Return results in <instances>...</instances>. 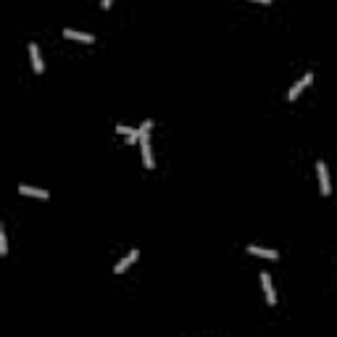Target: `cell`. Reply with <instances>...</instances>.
<instances>
[{
	"label": "cell",
	"instance_id": "6da1fadb",
	"mask_svg": "<svg viewBox=\"0 0 337 337\" xmlns=\"http://www.w3.org/2000/svg\"><path fill=\"white\" fill-rule=\"evenodd\" d=\"M316 174H319V187H321V195H329V174H327V164L324 161H316Z\"/></svg>",
	"mask_w": 337,
	"mask_h": 337
},
{
	"label": "cell",
	"instance_id": "52a82bcc",
	"mask_svg": "<svg viewBox=\"0 0 337 337\" xmlns=\"http://www.w3.org/2000/svg\"><path fill=\"white\" fill-rule=\"evenodd\" d=\"M19 192L21 195H29V198H42V200H48V190H40V187H29V185H19Z\"/></svg>",
	"mask_w": 337,
	"mask_h": 337
},
{
	"label": "cell",
	"instance_id": "3957f363",
	"mask_svg": "<svg viewBox=\"0 0 337 337\" xmlns=\"http://www.w3.org/2000/svg\"><path fill=\"white\" fill-rule=\"evenodd\" d=\"M261 284H263V293H266V303L269 306H274L277 303V293H274V284H271V277L266 271H261Z\"/></svg>",
	"mask_w": 337,
	"mask_h": 337
},
{
	"label": "cell",
	"instance_id": "30bf717a",
	"mask_svg": "<svg viewBox=\"0 0 337 337\" xmlns=\"http://www.w3.org/2000/svg\"><path fill=\"white\" fill-rule=\"evenodd\" d=\"M150 127H153V121L148 119V121H142L140 124V129H137V142H140V137H145V134H150Z\"/></svg>",
	"mask_w": 337,
	"mask_h": 337
},
{
	"label": "cell",
	"instance_id": "7c38bea8",
	"mask_svg": "<svg viewBox=\"0 0 337 337\" xmlns=\"http://www.w3.org/2000/svg\"><path fill=\"white\" fill-rule=\"evenodd\" d=\"M116 132H119V134H132L134 129H132V127H124V124H119V127H116Z\"/></svg>",
	"mask_w": 337,
	"mask_h": 337
},
{
	"label": "cell",
	"instance_id": "9c48e42d",
	"mask_svg": "<svg viewBox=\"0 0 337 337\" xmlns=\"http://www.w3.org/2000/svg\"><path fill=\"white\" fill-rule=\"evenodd\" d=\"M63 37H69V40H79V42H84V45L95 42L93 35H87V32H74V29H63Z\"/></svg>",
	"mask_w": 337,
	"mask_h": 337
},
{
	"label": "cell",
	"instance_id": "5b68a950",
	"mask_svg": "<svg viewBox=\"0 0 337 337\" xmlns=\"http://www.w3.org/2000/svg\"><path fill=\"white\" fill-rule=\"evenodd\" d=\"M29 58H32V66H35V71H37V74H42L45 63H42V56H40V48H37L35 42L29 45Z\"/></svg>",
	"mask_w": 337,
	"mask_h": 337
},
{
	"label": "cell",
	"instance_id": "8fae6325",
	"mask_svg": "<svg viewBox=\"0 0 337 337\" xmlns=\"http://www.w3.org/2000/svg\"><path fill=\"white\" fill-rule=\"evenodd\" d=\"M0 256H8V237L3 229H0Z\"/></svg>",
	"mask_w": 337,
	"mask_h": 337
},
{
	"label": "cell",
	"instance_id": "7a4b0ae2",
	"mask_svg": "<svg viewBox=\"0 0 337 337\" xmlns=\"http://www.w3.org/2000/svg\"><path fill=\"white\" fill-rule=\"evenodd\" d=\"M148 137H150V134L140 137V148H142V164H145V168H153V166H155V161H153V150H150V142H148Z\"/></svg>",
	"mask_w": 337,
	"mask_h": 337
},
{
	"label": "cell",
	"instance_id": "5bb4252c",
	"mask_svg": "<svg viewBox=\"0 0 337 337\" xmlns=\"http://www.w3.org/2000/svg\"><path fill=\"white\" fill-rule=\"evenodd\" d=\"M256 3H271V0H256Z\"/></svg>",
	"mask_w": 337,
	"mask_h": 337
},
{
	"label": "cell",
	"instance_id": "4fadbf2b",
	"mask_svg": "<svg viewBox=\"0 0 337 337\" xmlns=\"http://www.w3.org/2000/svg\"><path fill=\"white\" fill-rule=\"evenodd\" d=\"M100 5H103V8L108 11V8H111V0H100Z\"/></svg>",
	"mask_w": 337,
	"mask_h": 337
},
{
	"label": "cell",
	"instance_id": "8992f818",
	"mask_svg": "<svg viewBox=\"0 0 337 337\" xmlns=\"http://www.w3.org/2000/svg\"><path fill=\"white\" fill-rule=\"evenodd\" d=\"M137 258H140V250H129V256L124 258V261H119V263H116V274H124V271L129 269V266H132V263L134 261H137Z\"/></svg>",
	"mask_w": 337,
	"mask_h": 337
},
{
	"label": "cell",
	"instance_id": "ba28073f",
	"mask_svg": "<svg viewBox=\"0 0 337 337\" xmlns=\"http://www.w3.org/2000/svg\"><path fill=\"white\" fill-rule=\"evenodd\" d=\"M248 253H253V256H261V258H269V261H277V258H280V253H277V250L258 248V245H248Z\"/></svg>",
	"mask_w": 337,
	"mask_h": 337
},
{
	"label": "cell",
	"instance_id": "277c9868",
	"mask_svg": "<svg viewBox=\"0 0 337 337\" xmlns=\"http://www.w3.org/2000/svg\"><path fill=\"white\" fill-rule=\"evenodd\" d=\"M311 82H314V74H306V76H303V79H300V82H295V84H293V87H290V93H287V98H290V100H295V98H298V95H300V93H303V90H306V84H311Z\"/></svg>",
	"mask_w": 337,
	"mask_h": 337
}]
</instances>
